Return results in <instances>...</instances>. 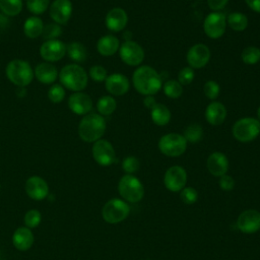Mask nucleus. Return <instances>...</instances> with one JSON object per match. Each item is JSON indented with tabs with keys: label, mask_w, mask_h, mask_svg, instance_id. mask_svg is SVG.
I'll use <instances>...</instances> for the list:
<instances>
[{
	"label": "nucleus",
	"mask_w": 260,
	"mask_h": 260,
	"mask_svg": "<svg viewBox=\"0 0 260 260\" xmlns=\"http://www.w3.org/2000/svg\"><path fill=\"white\" fill-rule=\"evenodd\" d=\"M135 89L142 95H154L162 86L161 78L155 69L148 65L139 66L132 75Z\"/></svg>",
	"instance_id": "f257e3e1"
},
{
	"label": "nucleus",
	"mask_w": 260,
	"mask_h": 260,
	"mask_svg": "<svg viewBox=\"0 0 260 260\" xmlns=\"http://www.w3.org/2000/svg\"><path fill=\"white\" fill-rule=\"evenodd\" d=\"M106 128L107 124L103 116L88 113L79 122L78 135L85 142H95L102 138Z\"/></svg>",
	"instance_id": "f03ea898"
},
{
	"label": "nucleus",
	"mask_w": 260,
	"mask_h": 260,
	"mask_svg": "<svg viewBox=\"0 0 260 260\" xmlns=\"http://www.w3.org/2000/svg\"><path fill=\"white\" fill-rule=\"evenodd\" d=\"M58 77L63 87L74 92L83 90L86 87L88 81L86 71L78 64L65 65L61 69Z\"/></svg>",
	"instance_id": "7ed1b4c3"
},
{
	"label": "nucleus",
	"mask_w": 260,
	"mask_h": 260,
	"mask_svg": "<svg viewBox=\"0 0 260 260\" xmlns=\"http://www.w3.org/2000/svg\"><path fill=\"white\" fill-rule=\"evenodd\" d=\"M5 73L10 82L19 87L28 85L35 75L30 64L22 59L11 60L5 68Z\"/></svg>",
	"instance_id": "20e7f679"
},
{
	"label": "nucleus",
	"mask_w": 260,
	"mask_h": 260,
	"mask_svg": "<svg viewBox=\"0 0 260 260\" xmlns=\"http://www.w3.org/2000/svg\"><path fill=\"white\" fill-rule=\"evenodd\" d=\"M232 133L240 142H251L260 134V122L253 117H244L234 124Z\"/></svg>",
	"instance_id": "39448f33"
},
{
	"label": "nucleus",
	"mask_w": 260,
	"mask_h": 260,
	"mask_svg": "<svg viewBox=\"0 0 260 260\" xmlns=\"http://www.w3.org/2000/svg\"><path fill=\"white\" fill-rule=\"evenodd\" d=\"M119 194L128 202H139L144 195V188L142 183L133 175H124L118 183Z\"/></svg>",
	"instance_id": "423d86ee"
},
{
	"label": "nucleus",
	"mask_w": 260,
	"mask_h": 260,
	"mask_svg": "<svg viewBox=\"0 0 260 260\" xmlns=\"http://www.w3.org/2000/svg\"><path fill=\"white\" fill-rule=\"evenodd\" d=\"M187 141L180 133H168L162 135L158 140L159 151L171 157L182 155L187 148Z\"/></svg>",
	"instance_id": "0eeeda50"
},
{
	"label": "nucleus",
	"mask_w": 260,
	"mask_h": 260,
	"mask_svg": "<svg viewBox=\"0 0 260 260\" xmlns=\"http://www.w3.org/2000/svg\"><path fill=\"white\" fill-rule=\"evenodd\" d=\"M130 213L129 205L122 199L113 198L105 203L102 209V216L108 223H119L127 218Z\"/></svg>",
	"instance_id": "6e6552de"
},
{
	"label": "nucleus",
	"mask_w": 260,
	"mask_h": 260,
	"mask_svg": "<svg viewBox=\"0 0 260 260\" xmlns=\"http://www.w3.org/2000/svg\"><path fill=\"white\" fill-rule=\"evenodd\" d=\"M226 16L220 11L209 13L203 22V30L210 39H219L225 31Z\"/></svg>",
	"instance_id": "1a4fd4ad"
},
{
	"label": "nucleus",
	"mask_w": 260,
	"mask_h": 260,
	"mask_svg": "<svg viewBox=\"0 0 260 260\" xmlns=\"http://www.w3.org/2000/svg\"><path fill=\"white\" fill-rule=\"evenodd\" d=\"M121 60L129 66H138L144 59V51L142 47L134 41H126L119 48Z\"/></svg>",
	"instance_id": "9d476101"
},
{
	"label": "nucleus",
	"mask_w": 260,
	"mask_h": 260,
	"mask_svg": "<svg viewBox=\"0 0 260 260\" xmlns=\"http://www.w3.org/2000/svg\"><path fill=\"white\" fill-rule=\"evenodd\" d=\"M91 153L93 159L102 167L111 166L116 160V153L113 145L106 139H99L93 142Z\"/></svg>",
	"instance_id": "9b49d317"
},
{
	"label": "nucleus",
	"mask_w": 260,
	"mask_h": 260,
	"mask_svg": "<svg viewBox=\"0 0 260 260\" xmlns=\"http://www.w3.org/2000/svg\"><path fill=\"white\" fill-rule=\"evenodd\" d=\"M187 182V173L184 168L180 166H173L169 168L164 176L165 187L172 192L181 191Z\"/></svg>",
	"instance_id": "f8f14e48"
},
{
	"label": "nucleus",
	"mask_w": 260,
	"mask_h": 260,
	"mask_svg": "<svg viewBox=\"0 0 260 260\" xmlns=\"http://www.w3.org/2000/svg\"><path fill=\"white\" fill-rule=\"evenodd\" d=\"M186 59L189 67L193 69L203 68L210 59V50L202 43L195 44L188 50Z\"/></svg>",
	"instance_id": "ddd939ff"
},
{
	"label": "nucleus",
	"mask_w": 260,
	"mask_h": 260,
	"mask_svg": "<svg viewBox=\"0 0 260 260\" xmlns=\"http://www.w3.org/2000/svg\"><path fill=\"white\" fill-rule=\"evenodd\" d=\"M66 54V45L60 40H49L40 48V55L46 62L61 60Z\"/></svg>",
	"instance_id": "4468645a"
},
{
	"label": "nucleus",
	"mask_w": 260,
	"mask_h": 260,
	"mask_svg": "<svg viewBox=\"0 0 260 260\" xmlns=\"http://www.w3.org/2000/svg\"><path fill=\"white\" fill-rule=\"evenodd\" d=\"M238 229L244 234H254L260 230V212L256 209L244 210L237 219Z\"/></svg>",
	"instance_id": "2eb2a0df"
},
{
	"label": "nucleus",
	"mask_w": 260,
	"mask_h": 260,
	"mask_svg": "<svg viewBox=\"0 0 260 260\" xmlns=\"http://www.w3.org/2000/svg\"><path fill=\"white\" fill-rule=\"evenodd\" d=\"M24 190L29 198L37 201L45 199L49 194L48 183L40 176H30L25 181Z\"/></svg>",
	"instance_id": "dca6fc26"
},
{
	"label": "nucleus",
	"mask_w": 260,
	"mask_h": 260,
	"mask_svg": "<svg viewBox=\"0 0 260 260\" xmlns=\"http://www.w3.org/2000/svg\"><path fill=\"white\" fill-rule=\"evenodd\" d=\"M72 3L70 0H54L49 7L51 18L58 24H65L72 14Z\"/></svg>",
	"instance_id": "f3484780"
},
{
	"label": "nucleus",
	"mask_w": 260,
	"mask_h": 260,
	"mask_svg": "<svg viewBox=\"0 0 260 260\" xmlns=\"http://www.w3.org/2000/svg\"><path fill=\"white\" fill-rule=\"evenodd\" d=\"M68 107L74 114L85 116L92 109V100L87 93L76 91L70 94L68 99Z\"/></svg>",
	"instance_id": "a211bd4d"
},
{
	"label": "nucleus",
	"mask_w": 260,
	"mask_h": 260,
	"mask_svg": "<svg viewBox=\"0 0 260 260\" xmlns=\"http://www.w3.org/2000/svg\"><path fill=\"white\" fill-rule=\"evenodd\" d=\"M105 86L108 92L113 95H124L130 87V83L128 78L121 73H113L108 75L105 80Z\"/></svg>",
	"instance_id": "6ab92c4d"
},
{
	"label": "nucleus",
	"mask_w": 260,
	"mask_h": 260,
	"mask_svg": "<svg viewBox=\"0 0 260 260\" xmlns=\"http://www.w3.org/2000/svg\"><path fill=\"white\" fill-rule=\"evenodd\" d=\"M105 22L109 30L118 32L126 27L128 23V15L123 8L115 7L107 13Z\"/></svg>",
	"instance_id": "aec40b11"
},
{
	"label": "nucleus",
	"mask_w": 260,
	"mask_h": 260,
	"mask_svg": "<svg viewBox=\"0 0 260 260\" xmlns=\"http://www.w3.org/2000/svg\"><path fill=\"white\" fill-rule=\"evenodd\" d=\"M206 168L212 176L220 177L225 175L229 170V159L222 152L214 151L208 156L206 160Z\"/></svg>",
	"instance_id": "412c9836"
},
{
	"label": "nucleus",
	"mask_w": 260,
	"mask_h": 260,
	"mask_svg": "<svg viewBox=\"0 0 260 260\" xmlns=\"http://www.w3.org/2000/svg\"><path fill=\"white\" fill-rule=\"evenodd\" d=\"M226 118V108L219 102H211L205 109V119L212 126H218Z\"/></svg>",
	"instance_id": "4be33fe9"
},
{
	"label": "nucleus",
	"mask_w": 260,
	"mask_h": 260,
	"mask_svg": "<svg viewBox=\"0 0 260 260\" xmlns=\"http://www.w3.org/2000/svg\"><path fill=\"white\" fill-rule=\"evenodd\" d=\"M35 238L30 229L26 226L17 228L12 236V244L18 251H26L34 244Z\"/></svg>",
	"instance_id": "5701e85b"
},
{
	"label": "nucleus",
	"mask_w": 260,
	"mask_h": 260,
	"mask_svg": "<svg viewBox=\"0 0 260 260\" xmlns=\"http://www.w3.org/2000/svg\"><path fill=\"white\" fill-rule=\"evenodd\" d=\"M34 74L36 78L44 84H51L55 82L59 76L57 68L50 62L39 63L35 68Z\"/></svg>",
	"instance_id": "b1692460"
},
{
	"label": "nucleus",
	"mask_w": 260,
	"mask_h": 260,
	"mask_svg": "<svg viewBox=\"0 0 260 260\" xmlns=\"http://www.w3.org/2000/svg\"><path fill=\"white\" fill-rule=\"evenodd\" d=\"M120 41L113 35H106L102 37L96 43L98 52L105 57L113 56L119 51Z\"/></svg>",
	"instance_id": "393cba45"
},
{
	"label": "nucleus",
	"mask_w": 260,
	"mask_h": 260,
	"mask_svg": "<svg viewBox=\"0 0 260 260\" xmlns=\"http://www.w3.org/2000/svg\"><path fill=\"white\" fill-rule=\"evenodd\" d=\"M44 29V23L38 16L28 17L23 23V32L28 39H37Z\"/></svg>",
	"instance_id": "a878e982"
},
{
	"label": "nucleus",
	"mask_w": 260,
	"mask_h": 260,
	"mask_svg": "<svg viewBox=\"0 0 260 260\" xmlns=\"http://www.w3.org/2000/svg\"><path fill=\"white\" fill-rule=\"evenodd\" d=\"M150 116L152 122L157 126H165L171 120V112L169 108L162 104H156L150 110Z\"/></svg>",
	"instance_id": "bb28decb"
},
{
	"label": "nucleus",
	"mask_w": 260,
	"mask_h": 260,
	"mask_svg": "<svg viewBox=\"0 0 260 260\" xmlns=\"http://www.w3.org/2000/svg\"><path fill=\"white\" fill-rule=\"evenodd\" d=\"M66 54L76 63L85 62L87 59L86 48L79 42H72L66 46Z\"/></svg>",
	"instance_id": "cd10ccee"
},
{
	"label": "nucleus",
	"mask_w": 260,
	"mask_h": 260,
	"mask_svg": "<svg viewBox=\"0 0 260 260\" xmlns=\"http://www.w3.org/2000/svg\"><path fill=\"white\" fill-rule=\"evenodd\" d=\"M226 23L233 30L243 31L247 28L249 21H248V17L244 13L235 11L228 15Z\"/></svg>",
	"instance_id": "c85d7f7f"
},
{
	"label": "nucleus",
	"mask_w": 260,
	"mask_h": 260,
	"mask_svg": "<svg viewBox=\"0 0 260 260\" xmlns=\"http://www.w3.org/2000/svg\"><path fill=\"white\" fill-rule=\"evenodd\" d=\"M117 108L116 100L111 95H104L96 103V110L101 116H110Z\"/></svg>",
	"instance_id": "c756f323"
},
{
	"label": "nucleus",
	"mask_w": 260,
	"mask_h": 260,
	"mask_svg": "<svg viewBox=\"0 0 260 260\" xmlns=\"http://www.w3.org/2000/svg\"><path fill=\"white\" fill-rule=\"evenodd\" d=\"M22 6V0H0V10L7 16L18 15Z\"/></svg>",
	"instance_id": "7c9ffc66"
},
{
	"label": "nucleus",
	"mask_w": 260,
	"mask_h": 260,
	"mask_svg": "<svg viewBox=\"0 0 260 260\" xmlns=\"http://www.w3.org/2000/svg\"><path fill=\"white\" fill-rule=\"evenodd\" d=\"M164 93L170 99H178L183 93V85L178 80L170 79L162 84Z\"/></svg>",
	"instance_id": "2f4dec72"
},
{
	"label": "nucleus",
	"mask_w": 260,
	"mask_h": 260,
	"mask_svg": "<svg viewBox=\"0 0 260 260\" xmlns=\"http://www.w3.org/2000/svg\"><path fill=\"white\" fill-rule=\"evenodd\" d=\"M242 61L248 65L257 64L260 61V49L255 46L246 47L241 54Z\"/></svg>",
	"instance_id": "473e14b6"
},
{
	"label": "nucleus",
	"mask_w": 260,
	"mask_h": 260,
	"mask_svg": "<svg viewBox=\"0 0 260 260\" xmlns=\"http://www.w3.org/2000/svg\"><path fill=\"white\" fill-rule=\"evenodd\" d=\"M183 136L187 142L196 143L202 139L203 129L199 124H191L185 129Z\"/></svg>",
	"instance_id": "72a5a7b5"
},
{
	"label": "nucleus",
	"mask_w": 260,
	"mask_h": 260,
	"mask_svg": "<svg viewBox=\"0 0 260 260\" xmlns=\"http://www.w3.org/2000/svg\"><path fill=\"white\" fill-rule=\"evenodd\" d=\"M26 7L32 14L40 15L50 7V0H26Z\"/></svg>",
	"instance_id": "f704fd0d"
},
{
	"label": "nucleus",
	"mask_w": 260,
	"mask_h": 260,
	"mask_svg": "<svg viewBox=\"0 0 260 260\" xmlns=\"http://www.w3.org/2000/svg\"><path fill=\"white\" fill-rule=\"evenodd\" d=\"M42 220V214L38 209H29L25 212L23 221L24 225L28 229H35L37 228Z\"/></svg>",
	"instance_id": "c9c22d12"
},
{
	"label": "nucleus",
	"mask_w": 260,
	"mask_h": 260,
	"mask_svg": "<svg viewBox=\"0 0 260 260\" xmlns=\"http://www.w3.org/2000/svg\"><path fill=\"white\" fill-rule=\"evenodd\" d=\"M62 34V28L58 23H48L44 25V29L42 32L43 38L46 41L49 40H57Z\"/></svg>",
	"instance_id": "e433bc0d"
},
{
	"label": "nucleus",
	"mask_w": 260,
	"mask_h": 260,
	"mask_svg": "<svg viewBox=\"0 0 260 260\" xmlns=\"http://www.w3.org/2000/svg\"><path fill=\"white\" fill-rule=\"evenodd\" d=\"M48 98L54 104L61 103L65 98V88L61 84H53L48 90Z\"/></svg>",
	"instance_id": "4c0bfd02"
},
{
	"label": "nucleus",
	"mask_w": 260,
	"mask_h": 260,
	"mask_svg": "<svg viewBox=\"0 0 260 260\" xmlns=\"http://www.w3.org/2000/svg\"><path fill=\"white\" fill-rule=\"evenodd\" d=\"M139 167H140V162H139L138 158L133 155H129L123 159L122 169L126 174L132 175L133 173L138 171Z\"/></svg>",
	"instance_id": "58836bf2"
},
{
	"label": "nucleus",
	"mask_w": 260,
	"mask_h": 260,
	"mask_svg": "<svg viewBox=\"0 0 260 260\" xmlns=\"http://www.w3.org/2000/svg\"><path fill=\"white\" fill-rule=\"evenodd\" d=\"M203 91H204V94L206 98H208L209 100H215L219 95L220 87L216 81L208 80L204 84Z\"/></svg>",
	"instance_id": "ea45409f"
},
{
	"label": "nucleus",
	"mask_w": 260,
	"mask_h": 260,
	"mask_svg": "<svg viewBox=\"0 0 260 260\" xmlns=\"http://www.w3.org/2000/svg\"><path fill=\"white\" fill-rule=\"evenodd\" d=\"M180 197L185 204H193L198 199V192L192 187H184L181 190Z\"/></svg>",
	"instance_id": "a19ab883"
},
{
	"label": "nucleus",
	"mask_w": 260,
	"mask_h": 260,
	"mask_svg": "<svg viewBox=\"0 0 260 260\" xmlns=\"http://www.w3.org/2000/svg\"><path fill=\"white\" fill-rule=\"evenodd\" d=\"M195 77V72L191 67H184L178 73V81L181 85H188L190 84Z\"/></svg>",
	"instance_id": "79ce46f5"
},
{
	"label": "nucleus",
	"mask_w": 260,
	"mask_h": 260,
	"mask_svg": "<svg viewBox=\"0 0 260 260\" xmlns=\"http://www.w3.org/2000/svg\"><path fill=\"white\" fill-rule=\"evenodd\" d=\"M89 76L92 80L96 82H102L106 80V78L108 77V73L105 67L101 65H94V66H91L89 69Z\"/></svg>",
	"instance_id": "37998d69"
},
{
	"label": "nucleus",
	"mask_w": 260,
	"mask_h": 260,
	"mask_svg": "<svg viewBox=\"0 0 260 260\" xmlns=\"http://www.w3.org/2000/svg\"><path fill=\"white\" fill-rule=\"evenodd\" d=\"M218 185H219L220 189H222L224 191H231L235 187V181H234L233 177L225 174V175H222L219 177Z\"/></svg>",
	"instance_id": "c03bdc74"
},
{
	"label": "nucleus",
	"mask_w": 260,
	"mask_h": 260,
	"mask_svg": "<svg viewBox=\"0 0 260 260\" xmlns=\"http://www.w3.org/2000/svg\"><path fill=\"white\" fill-rule=\"evenodd\" d=\"M229 0H207L208 7L213 11L221 10L226 4Z\"/></svg>",
	"instance_id": "a18cd8bd"
},
{
	"label": "nucleus",
	"mask_w": 260,
	"mask_h": 260,
	"mask_svg": "<svg viewBox=\"0 0 260 260\" xmlns=\"http://www.w3.org/2000/svg\"><path fill=\"white\" fill-rule=\"evenodd\" d=\"M245 2L251 10L260 13V0H245Z\"/></svg>",
	"instance_id": "49530a36"
},
{
	"label": "nucleus",
	"mask_w": 260,
	"mask_h": 260,
	"mask_svg": "<svg viewBox=\"0 0 260 260\" xmlns=\"http://www.w3.org/2000/svg\"><path fill=\"white\" fill-rule=\"evenodd\" d=\"M143 104L148 110H151L157 103L153 95H145L144 100H143Z\"/></svg>",
	"instance_id": "de8ad7c7"
},
{
	"label": "nucleus",
	"mask_w": 260,
	"mask_h": 260,
	"mask_svg": "<svg viewBox=\"0 0 260 260\" xmlns=\"http://www.w3.org/2000/svg\"><path fill=\"white\" fill-rule=\"evenodd\" d=\"M123 38H124L125 42H126V41H131L132 32H131V31H129V30H126V31L124 32V35H123Z\"/></svg>",
	"instance_id": "09e8293b"
},
{
	"label": "nucleus",
	"mask_w": 260,
	"mask_h": 260,
	"mask_svg": "<svg viewBox=\"0 0 260 260\" xmlns=\"http://www.w3.org/2000/svg\"><path fill=\"white\" fill-rule=\"evenodd\" d=\"M257 119H258V121L260 122V106H259V108H258V110H257Z\"/></svg>",
	"instance_id": "8fccbe9b"
}]
</instances>
